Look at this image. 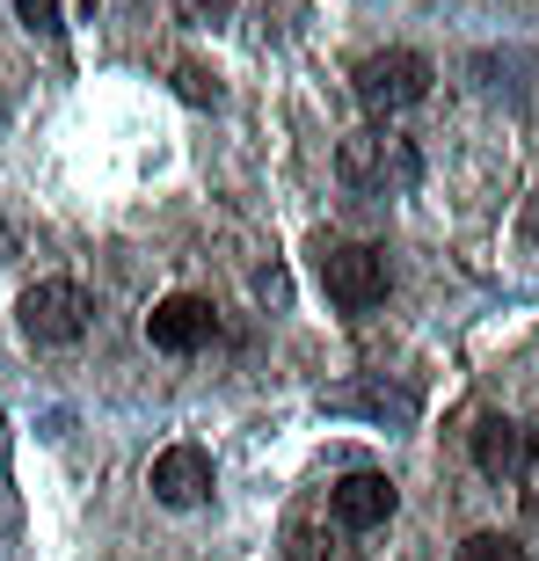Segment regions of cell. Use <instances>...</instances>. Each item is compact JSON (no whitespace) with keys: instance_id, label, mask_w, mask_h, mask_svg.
<instances>
[{"instance_id":"cell-4","label":"cell","mask_w":539,"mask_h":561,"mask_svg":"<svg viewBox=\"0 0 539 561\" xmlns=\"http://www.w3.org/2000/svg\"><path fill=\"white\" fill-rule=\"evenodd\" d=\"M387 285H394V263H387V249H372V241H329L321 249V291H329L335 307H379L387 299Z\"/></svg>"},{"instance_id":"cell-6","label":"cell","mask_w":539,"mask_h":561,"mask_svg":"<svg viewBox=\"0 0 539 561\" xmlns=\"http://www.w3.org/2000/svg\"><path fill=\"white\" fill-rule=\"evenodd\" d=\"M211 335H219V313H211V299H197V291H175V299H161V307L146 313V343L168 351V357L205 351Z\"/></svg>"},{"instance_id":"cell-3","label":"cell","mask_w":539,"mask_h":561,"mask_svg":"<svg viewBox=\"0 0 539 561\" xmlns=\"http://www.w3.org/2000/svg\"><path fill=\"white\" fill-rule=\"evenodd\" d=\"M22 335L37 343V351H66V343H81L88 321H95V299H88L73 277H37V285L22 291Z\"/></svg>"},{"instance_id":"cell-2","label":"cell","mask_w":539,"mask_h":561,"mask_svg":"<svg viewBox=\"0 0 539 561\" xmlns=\"http://www.w3.org/2000/svg\"><path fill=\"white\" fill-rule=\"evenodd\" d=\"M437 81V66L423 59V51H372V59H357L351 88H357V103L372 110V117H401V110H415L423 95H431Z\"/></svg>"},{"instance_id":"cell-5","label":"cell","mask_w":539,"mask_h":561,"mask_svg":"<svg viewBox=\"0 0 539 561\" xmlns=\"http://www.w3.org/2000/svg\"><path fill=\"white\" fill-rule=\"evenodd\" d=\"M474 467L489 481H525L539 467V431H525V423H511V416H481L474 423Z\"/></svg>"},{"instance_id":"cell-10","label":"cell","mask_w":539,"mask_h":561,"mask_svg":"<svg viewBox=\"0 0 539 561\" xmlns=\"http://www.w3.org/2000/svg\"><path fill=\"white\" fill-rule=\"evenodd\" d=\"M452 561H525V547L511 533H474V540H459Z\"/></svg>"},{"instance_id":"cell-12","label":"cell","mask_w":539,"mask_h":561,"mask_svg":"<svg viewBox=\"0 0 539 561\" xmlns=\"http://www.w3.org/2000/svg\"><path fill=\"white\" fill-rule=\"evenodd\" d=\"M183 95H190V103H211V88H205V73H197V66H183Z\"/></svg>"},{"instance_id":"cell-11","label":"cell","mask_w":539,"mask_h":561,"mask_svg":"<svg viewBox=\"0 0 539 561\" xmlns=\"http://www.w3.org/2000/svg\"><path fill=\"white\" fill-rule=\"evenodd\" d=\"M285 561H329V547H321L307 525H299V533H291V547H285Z\"/></svg>"},{"instance_id":"cell-7","label":"cell","mask_w":539,"mask_h":561,"mask_svg":"<svg viewBox=\"0 0 539 561\" xmlns=\"http://www.w3.org/2000/svg\"><path fill=\"white\" fill-rule=\"evenodd\" d=\"M401 511V489L387 474H372V467H357V474H343L329 489V518L343 525V533H372V525H387Z\"/></svg>"},{"instance_id":"cell-8","label":"cell","mask_w":539,"mask_h":561,"mask_svg":"<svg viewBox=\"0 0 539 561\" xmlns=\"http://www.w3.org/2000/svg\"><path fill=\"white\" fill-rule=\"evenodd\" d=\"M146 489H153V503H168V511H197V503L211 496V453L205 445H168V453L153 459Z\"/></svg>"},{"instance_id":"cell-1","label":"cell","mask_w":539,"mask_h":561,"mask_svg":"<svg viewBox=\"0 0 539 561\" xmlns=\"http://www.w3.org/2000/svg\"><path fill=\"white\" fill-rule=\"evenodd\" d=\"M335 175L351 190H365V197H409L423 183V153H415V139L372 125V131H351V139L335 146Z\"/></svg>"},{"instance_id":"cell-9","label":"cell","mask_w":539,"mask_h":561,"mask_svg":"<svg viewBox=\"0 0 539 561\" xmlns=\"http://www.w3.org/2000/svg\"><path fill=\"white\" fill-rule=\"evenodd\" d=\"M88 0H15V15L37 30V37H66L73 30V15H81Z\"/></svg>"}]
</instances>
